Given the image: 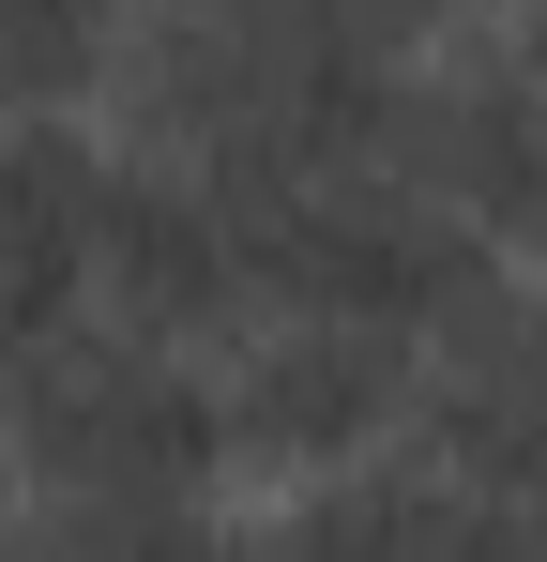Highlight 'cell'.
I'll return each mask as SVG.
<instances>
[{
	"label": "cell",
	"instance_id": "cell-3",
	"mask_svg": "<svg viewBox=\"0 0 547 562\" xmlns=\"http://www.w3.org/2000/svg\"><path fill=\"white\" fill-rule=\"evenodd\" d=\"M380 183L456 213L487 259L547 274V77L502 31H456L426 61H395V122H380Z\"/></svg>",
	"mask_w": 547,
	"mask_h": 562
},
{
	"label": "cell",
	"instance_id": "cell-5",
	"mask_svg": "<svg viewBox=\"0 0 547 562\" xmlns=\"http://www.w3.org/2000/svg\"><path fill=\"white\" fill-rule=\"evenodd\" d=\"M259 562H547V517H502L426 457H380V471H335V486L274 502Z\"/></svg>",
	"mask_w": 547,
	"mask_h": 562
},
{
	"label": "cell",
	"instance_id": "cell-4",
	"mask_svg": "<svg viewBox=\"0 0 547 562\" xmlns=\"http://www.w3.org/2000/svg\"><path fill=\"white\" fill-rule=\"evenodd\" d=\"M91 319L137 335V350H182V366H228L259 335V244L244 213L182 168H137L107 183V228H91Z\"/></svg>",
	"mask_w": 547,
	"mask_h": 562
},
{
	"label": "cell",
	"instance_id": "cell-2",
	"mask_svg": "<svg viewBox=\"0 0 547 562\" xmlns=\"http://www.w3.org/2000/svg\"><path fill=\"white\" fill-rule=\"evenodd\" d=\"M411 395H426V350L411 335H365V319H259L228 366H213V426H228V471L304 502L335 471L411 457Z\"/></svg>",
	"mask_w": 547,
	"mask_h": 562
},
{
	"label": "cell",
	"instance_id": "cell-1",
	"mask_svg": "<svg viewBox=\"0 0 547 562\" xmlns=\"http://www.w3.org/2000/svg\"><path fill=\"white\" fill-rule=\"evenodd\" d=\"M213 486H228L213 366L107 335L91 304L0 350V517L153 532V517H213Z\"/></svg>",
	"mask_w": 547,
	"mask_h": 562
},
{
	"label": "cell",
	"instance_id": "cell-6",
	"mask_svg": "<svg viewBox=\"0 0 547 562\" xmlns=\"http://www.w3.org/2000/svg\"><path fill=\"white\" fill-rule=\"evenodd\" d=\"M122 183L107 122H0V350L91 304V228Z\"/></svg>",
	"mask_w": 547,
	"mask_h": 562
},
{
	"label": "cell",
	"instance_id": "cell-9",
	"mask_svg": "<svg viewBox=\"0 0 547 562\" xmlns=\"http://www.w3.org/2000/svg\"><path fill=\"white\" fill-rule=\"evenodd\" d=\"M0 562H107V548L62 532V517H0Z\"/></svg>",
	"mask_w": 547,
	"mask_h": 562
},
{
	"label": "cell",
	"instance_id": "cell-7",
	"mask_svg": "<svg viewBox=\"0 0 547 562\" xmlns=\"http://www.w3.org/2000/svg\"><path fill=\"white\" fill-rule=\"evenodd\" d=\"M350 15H365L380 61H426V46H456V31H487L502 0H350Z\"/></svg>",
	"mask_w": 547,
	"mask_h": 562
},
{
	"label": "cell",
	"instance_id": "cell-8",
	"mask_svg": "<svg viewBox=\"0 0 547 562\" xmlns=\"http://www.w3.org/2000/svg\"><path fill=\"white\" fill-rule=\"evenodd\" d=\"M107 562H259V532H213V517H153V532H91Z\"/></svg>",
	"mask_w": 547,
	"mask_h": 562
}]
</instances>
